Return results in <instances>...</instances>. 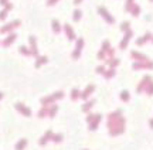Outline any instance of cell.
<instances>
[{
	"label": "cell",
	"mask_w": 153,
	"mask_h": 150,
	"mask_svg": "<svg viewBox=\"0 0 153 150\" xmlns=\"http://www.w3.org/2000/svg\"><path fill=\"white\" fill-rule=\"evenodd\" d=\"M18 51H20V54H23V55H31V51H30V48H27V47H20L18 48Z\"/></svg>",
	"instance_id": "4316f807"
},
{
	"label": "cell",
	"mask_w": 153,
	"mask_h": 150,
	"mask_svg": "<svg viewBox=\"0 0 153 150\" xmlns=\"http://www.w3.org/2000/svg\"><path fill=\"white\" fill-rule=\"evenodd\" d=\"M95 71H97V72H98V74H101V75H103V74H105V71H106V69H105V67H103V65H98V67L95 68Z\"/></svg>",
	"instance_id": "4dcf8cb0"
},
{
	"label": "cell",
	"mask_w": 153,
	"mask_h": 150,
	"mask_svg": "<svg viewBox=\"0 0 153 150\" xmlns=\"http://www.w3.org/2000/svg\"><path fill=\"white\" fill-rule=\"evenodd\" d=\"M52 134H54V132H52V130H47L46 133H44L43 136H41V137H40V140H38V145H41V146L47 145V142H48V140H51Z\"/></svg>",
	"instance_id": "9c48e42d"
},
{
	"label": "cell",
	"mask_w": 153,
	"mask_h": 150,
	"mask_svg": "<svg viewBox=\"0 0 153 150\" xmlns=\"http://www.w3.org/2000/svg\"><path fill=\"white\" fill-rule=\"evenodd\" d=\"M131 57L133 58V61H136V62L149 61V58H148L146 55H143V54H140V52H137V51H132V52H131Z\"/></svg>",
	"instance_id": "8992f818"
},
{
	"label": "cell",
	"mask_w": 153,
	"mask_h": 150,
	"mask_svg": "<svg viewBox=\"0 0 153 150\" xmlns=\"http://www.w3.org/2000/svg\"><path fill=\"white\" fill-rule=\"evenodd\" d=\"M57 112H58V106H57L55 103L50 105V111H48V117H54L55 115H57Z\"/></svg>",
	"instance_id": "7402d4cb"
},
{
	"label": "cell",
	"mask_w": 153,
	"mask_h": 150,
	"mask_svg": "<svg viewBox=\"0 0 153 150\" xmlns=\"http://www.w3.org/2000/svg\"><path fill=\"white\" fill-rule=\"evenodd\" d=\"M120 99L123 100V102H128V100L131 99L129 92H128V91H122V92H120Z\"/></svg>",
	"instance_id": "484cf974"
},
{
	"label": "cell",
	"mask_w": 153,
	"mask_h": 150,
	"mask_svg": "<svg viewBox=\"0 0 153 150\" xmlns=\"http://www.w3.org/2000/svg\"><path fill=\"white\" fill-rule=\"evenodd\" d=\"M152 77L150 75H145L143 78H142V81H140V83L137 85V92L140 94V92H145V89L148 88V85L152 82Z\"/></svg>",
	"instance_id": "3957f363"
},
{
	"label": "cell",
	"mask_w": 153,
	"mask_h": 150,
	"mask_svg": "<svg viewBox=\"0 0 153 150\" xmlns=\"http://www.w3.org/2000/svg\"><path fill=\"white\" fill-rule=\"evenodd\" d=\"M120 30H122V31H131V30H129V23H128V21L123 23V24L120 26Z\"/></svg>",
	"instance_id": "1f68e13d"
},
{
	"label": "cell",
	"mask_w": 153,
	"mask_h": 150,
	"mask_svg": "<svg viewBox=\"0 0 153 150\" xmlns=\"http://www.w3.org/2000/svg\"><path fill=\"white\" fill-rule=\"evenodd\" d=\"M14 40H16V34H10V35L3 41V47H9V45H12V44L14 43Z\"/></svg>",
	"instance_id": "ffe728a7"
},
{
	"label": "cell",
	"mask_w": 153,
	"mask_h": 150,
	"mask_svg": "<svg viewBox=\"0 0 153 150\" xmlns=\"http://www.w3.org/2000/svg\"><path fill=\"white\" fill-rule=\"evenodd\" d=\"M17 26H20V21H13V23H10V24H6V26H3V27L0 29V33H7V31H12L13 29H16Z\"/></svg>",
	"instance_id": "7c38bea8"
},
{
	"label": "cell",
	"mask_w": 153,
	"mask_h": 150,
	"mask_svg": "<svg viewBox=\"0 0 153 150\" xmlns=\"http://www.w3.org/2000/svg\"><path fill=\"white\" fill-rule=\"evenodd\" d=\"M99 13H101L102 16H103V18H105V20H106L108 23H111V24H112V23L115 21V20H114V17L109 16V13H108V12H106L105 9H99Z\"/></svg>",
	"instance_id": "44dd1931"
},
{
	"label": "cell",
	"mask_w": 153,
	"mask_h": 150,
	"mask_svg": "<svg viewBox=\"0 0 153 150\" xmlns=\"http://www.w3.org/2000/svg\"><path fill=\"white\" fill-rule=\"evenodd\" d=\"M103 77H105L106 79H109V78H114V77H115V69H114V68H109V69H106V71H105V74H103Z\"/></svg>",
	"instance_id": "d4e9b609"
},
{
	"label": "cell",
	"mask_w": 153,
	"mask_h": 150,
	"mask_svg": "<svg viewBox=\"0 0 153 150\" xmlns=\"http://www.w3.org/2000/svg\"><path fill=\"white\" fill-rule=\"evenodd\" d=\"M48 111H50V105H43V108L38 111V117H46L48 116Z\"/></svg>",
	"instance_id": "5bb4252c"
},
{
	"label": "cell",
	"mask_w": 153,
	"mask_h": 150,
	"mask_svg": "<svg viewBox=\"0 0 153 150\" xmlns=\"http://www.w3.org/2000/svg\"><path fill=\"white\" fill-rule=\"evenodd\" d=\"M52 30H54V33H60L61 31V27H60V24H58L57 20L52 21Z\"/></svg>",
	"instance_id": "f1b7e54d"
},
{
	"label": "cell",
	"mask_w": 153,
	"mask_h": 150,
	"mask_svg": "<svg viewBox=\"0 0 153 150\" xmlns=\"http://www.w3.org/2000/svg\"><path fill=\"white\" fill-rule=\"evenodd\" d=\"M131 37H132V31H126L125 37H123V40H122V41H120V44H119V48H120V50H125V48H126V45H128V43H129Z\"/></svg>",
	"instance_id": "4fadbf2b"
},
{
	"label": "cell",
	"mask_w": 153,
	"mask_h": 150,
	"mask_svg": "<svg viewBox=\"0 0 153 150\" xmlns=\"http://www.w3.org/2000/svg\"><path fill=\"white\" fill-rule=\"evenodd\" d=\"M27 139H20L18 142L16 143V146H14V149L16 150H24L26 147H27Z\"/></svg>",
	"instance_id": "9a60e30c"
},
{
	"label": "cell",
	"mask_w": 153,
	"mask_h": 150,
	"mask_svg": "<svg viewBox=\"0 0 153 150\" xmlns=\"http://www.w3.org/2000/svg\"><path fill=\"white\" fill-rule=\"evenodd\" d=\"M80 1H81V0H75V4H78V3H80Z\"/></svg>",
	"instance_id": "74e56055"
},
{
	"label": "cell",
	"mask_w": 153,
	"mask_h": 150,
	"mask_svg": "<svg viewBox=\"0 0 153 150\" xmlns=\"http://www.w3.org/2000/svg\"><path fill=\"white\" fill-rule=\"evenodd\" d=\"M149 126H150V129H153V117L149 120Z\"/></svg>",
	"instance_id": "d590c367"
},
{
	"label": "cell",
	"mask_w": 153,
	"mask_h": 150,
	"mask_svg": "<svg viewBox=\"0 0 153 150\" xmlns=\"http://www.w3.org/2000/svg\"><path fill=\"white\" fill-rule=\"evenodd\" d=\"M94 103H95V100H92V99H91V100H86L84 105H82V111H84V112H88V111H89V109L94 106Z\"/></svg>",
	"instance_id": "cb8c5ba5"
},
{
	"label": "cell",
	"mask_w": 153,
	"mask_h": 150,
	"mask_svg": "<svg viewBox=\"0 0 153 150\" xmlns=\"http://www.w3.org/2000/svg\"><path fill=\"white\" fill-rule=\"evenodd\" d=\"M145 92L148 94V95H153V81L149 85H148V88L145 89Z\"/></svg>",
	"instance_id": "f546056e"
},
{
	"label": "cell",
	"mask_w": 153,
	"mask_h": 150,
	"mask_svg": "<svg viewBox=\"0 0 153 150\" xmlns=\"http://www.w3.org/2000/svg\"><path fill=\"white\" fill-rule=\"evenodd\" d=\"M150 38H152V34H150V33H146L145 35H142V37H140V38H139L136 43H137V45H143V44H145V43H148Z\"/></svg>",
	"instance_id": "2e32d148"
},
{
	"label": "cell",
	"mask_w": 153,
	"mask_h": 150,
	"mask_svg": "<svg viewBox=\"0 0 153 150\" xmlns=\"http://www.w3.org/2000/svg\"><path fill=\"white\" fill-rule=\"evenodd\" d=\"M1 3H4V0H1Z\"/></svg>",
	"instance_id": "ab89813d"
},
{
	"label": "cell",
	"mask_w": 153,
	"mask_h": 150,
	"mask_svg": "<svg viewBox=\"0 0 153 150\" xmlns=\"http://www.w3.org/2000/svg\"><path fill=\"white\" fill-rule=\"evenodd\" d=\"M30 41V51H31V55H34L35 58L38 57V48H37V41H35V37H30L29 38Z\"/></svg>",
	"instance_id": "30bf717a"
},
{
	"label": "cell",
	"mask_w": 153,
	"mask_h": 150,
	"mask_svg": "<svg viewBox=\"0 0 153 150\" xmlns=\"http://www.w3.org/2000/svg\"><path fill=\"white\" fill-rule=\"evenodd\" d=\"M61 140H63V134L54 133L52 134V137H51V142H55V143H60Z\"/></svg>",
	"instance_id": "83f0119b"
},
{
	"label": "cell",
	"mask_w": 153,
	"mask_h": 150,
	"mask_svg": "<svg viewBox=\"0 0 153 150\" xmlns=\"http://www.w3.org/2000/svg\"><path fill=\"white\" fill-rule=\"evenodd\" d=\"M152 41H153V38H152Z\"/></svg>",
	"instance_id": "60d3db41"
},
{
	"label": "cell",
	"mask_w": 153,
	"mask_h": 150,
	"mask_svg": "<svg viewBox=\"0 0 153 150\" xmlns=\"http://www.w3.org/2000/svg\"><path fill=\"white\" fill-rule=\"evenodd\" d=\"M133 69H153V61H145V62H135L132 65Z\"/></svg>",
	"instance_id": "277c9868"
},
{
	"label": "cell",
	"mask_w": 153,
	"mask_h": 150,
	"mask_svg": "<svg viewBox=\"0 0 153 150\" xmlns=\"http://www.w3.org/2000/svg\"><path fill=\"white\" fill-rule=\"evenodd\" d=\"M6 14H7V10L1 12V13H0V20H4V18H6Z\"/></svg>",
	"instance_id": "e575fe53"
},
{
	"label": "cell",
	"mask_w": 153,
	"mask_h": 150,
	"mask_svg": "<svg viewBox=\"0 0 153 150\" xmlns=\"http://www.w3.org/2000/svg\"><path fill=\"white\" fill-rule=\"evenodd\" d=\"M78 98H81V91H80V89H77V88H74V89L71 91V99L77 100Z\"/></svg>",
	"instance_id": "603a6c76"
},
{
	"label": "cell",
	"mask_w": 153,
	"mask_h": 150,
	"mask_svg": "<svg viewBox=\"0 0 153 150\" xmlns=\"http://www.w3.org/2000/svg\"><path fill=\"white\" fill-rule=\"evenodd\" d=\"M94 89H95V85H92V83H89L86 88H85L84 92H81V98L84 100H88V98L92 95V92H94Z\"/></svg>",
	"instance_id": "ba28073f"
},
{
	"label": "cell",
	"mask_w": 153,
	"mask_h": 150,
	"mask_svg": "<svg viewBox=\"0 0 153 150\" xmlns=\"http://www.w3.org/2000/svg\"><path fill=\"white\" fill-rule=\"evenodd\" d=\"M97 116V113H95V115H88V116H86V122H88V123H91V122H92V120H94V117Z\"/></svg>",
	"instance_id": "836d02e7"
},
{
	"label": "cell",
	"mask_w": 153,
	"mask_h": 150,
	"mask_svg": "<svg viewBox=\"0 0 153 150\" xmlns=\"http://www.w3.org/2000/svg\"><path fill=\"white\" fill-rule=\"evenodd\" d=\"M16 109L21 113V115H24L26 117L31 116V109H30L29 106H26L24 103H16Z\"/></svg>",
	"instance_id": "5b68a950"
},
{
	"label": "cell",
	"mask_w": 153,
	"mask_h": 150,
	"mask_svg": "<svg viewBox=\"0 0 153 150\" xmlns=\"http://www.w3.org/2000/svg\"><path fill=\"white\" fill-rule=\"evenodd\" d=\"M47 61H48V58H47L46 55H43V57H41V55H38V57H37V61H35V64H34V65H35V68H40L43 64H46Z\"/></svg>",
	"instance_id": "d6986e66"
},
{
	"label": "cell",
	"mask_w": 153,
	"mask_h": 150,
	"mask_svg": "<svg viewBox=\"0 0 153 150\" xmlns=\"http://www.w3.org/2000/svg\"><path fill=\"white\" fill-rule=\"evenodd\" d=\"M1 98H3V94H1V92H0V99H1Z\"/></svg>",
	"instance_id": "f35d334b"
},
{
	"label": "cell",
	"mask_w": 153,
	"mask_h": 150,
	"mask_svg": "<svg viewBox=\"0 0 153 150\" xmlns=\"http://www.w3.org/2000/svg\"><path fill=\"white\" fill-rule=\"evenodd\" d=\"M55 1H57V0H48V4H50V6H52Z\"/></svg>",
	"instance_id": "8d00e7d4"
},
{
	"label": "cell",
	"mask_w": 153,
	"mask_h": 150,
	"mask_svg": "<svg viewBox=\"0 0 153 150\" xmlns=\"http://www.w3.org/2000/svg\"><path fill=\"white\" fill-rule=\"evenodd\" d=\"M105 62H106L111 68H114V69L119 65V60H118V58H115V57H114V58H106V60H105Z\"/></svg>",
	"instance_id": "e0dca14e"
},
{
	"label": "cell",
	"mask_w": 153,
	"mask_h": 150,
	"mask_svg": "<svg viewBox=\"0 0 153 150\" xmlns=\"http://www.w3.org/2000/svg\"><path fill=\"white\" fill-rule=\"evenodd\" d=\"M80 18H81V12H80V10H75V12H74V20L77 21V20H80Z\"/></svg>",
	"instance_id": "d6a6232c"
},
{
	"label": "cell",
	"mask_w": 153,
	"mask_h": 150,
	"mask_svg": "<svg viewBox=\"0 0 153 150\" xmlns=\"http://www.w3.org/2000/svg\"><path fill=\"white\" fill-rule=\"evenodd\" d=\"M82 47H84V40H82V38H78V40H77V45H75V48L72 51V60H78V58H80Z\"/></svg>",
	"instance_id": "7a4b0ae2"
},
{
	"label": "cell",
	"mask_w": 153,
	"mask_h": 150,
	"mask_svg": "<svg viewBox=\"0 0 153 150\" xmlns=\"http://www.w3.org/2000/svg\"><path fill=\"white\" fill-rule=\"evenodd\" d=\"M125 130V117L122 111H115L108 116V132L111 136H118Z\"/></svg>",
	"instance_id": "6da1fadb"
},
{
	"label": "cell",
	"mask_w": 153,
	"mask_h": 150,
	"mask_svg": "<svg viewBox=\"0 0 153 150\" xmlns=\"http://www.w3.org/2000/svg\"><path fill=\"white\" fill-rule=\"evenodd\" d=\"M111 48V44H109V41H103V44H102V50H99L98 52V58L99 60H106V51Z\"/></svg>",
	"instance_id": "52a82bcc"
},
{
	"label": "cell",
	"mask_w": 153,
	"mask_h": 150,
	"mask_svg": "<svg viewBox=\"0 0 153 150\" xmlns=\"http://www.w3.org/2000/svg\"><path fill=\"white\" fill-rule=\"evenodd\" d=\"M64 30H65V33H67L68 40H71V41H74V40H75V34H74V31H72V29H71V26H68V24H65V26H64Z\"/></svg>",
	"instance_id": "ac0fdd59"
},
{
	"label": "cell",
	"mask_w": 153,
	"mask_h": 150,
	"mask_svg": "<svg viewBox=\"0 0 153 150\" xmlns=\"http://www.w3.org/2000/svg\"><path fill=\"white\" fill-rule=\"evenodd\" d=\"M101 119H102V116L99 115V113H97V116L94 117V120L91 122V123H88L89 125V130H97V128H98V125L101 123Z\"/></svg>",
	"instance_id": "8fae6325"
},
{
	"label": "cell",
	"mask_w": 153,
	"mask_h": 150,
	"mask_svg": "<svg viewBox=\"0 0 153 150\" xmlns=\"http://www.w3.org/2000/svg\"><path fill=\"white\" fill-rule=\"evenodd\" d=\"M152 1H153V0H152Z\"/></svg>",
	"instance_id": "b9f144b4"
}]
</instances>
